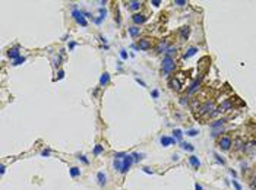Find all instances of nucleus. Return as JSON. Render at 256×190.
<instances>
[{"label":"nucleus","instance_id":"nucleus-9","mask_svg":"<svg viewBox=\"0 0 256 190\" xmlns=\"http://www.w3.org/2000/svg\"><path fill=\"white\" fill-rule=\"evenodd\" d=\"M160 142H161L162 146H170V145H173V143H176V139L174 137H168V136H162Z\"/></svg>","mask_w":256,"mask_h":190},{"label":"nucleus","instance_id":"nucleus-44","mask_svg":"<svg viewBox=\"0 0 256 190\" xmlns=\"http://www.w3.org/2000/svg\"><path fill=\"white\" fill-rule=\"evenodd\" d=\"M75 45H76V42H70V44H69V48H70V50H72V48H73V47H75Z\"/></svg>","mask_w":256,"mask_h":190},{"label":"nucleus","instance_id":"nucleus-5","mask_svg":"<svg viewBox=\"0 0 256 190\" xmlns=\"http://www.w3.org/2000/svg\"><path fill=\"white\" fill-rule=\"evenodd\" d=\"M183 77L184 76H174L173 79L170 81V85L174 91H180L181 86H183Z\"/></svg>","mask_w":256,"mask_h":190},{"label":"nucleus","instance_id":"nucleus-15","mask_svg":"<svg viewBox=\"0 0 256 190\" xmlns=\"http://www.w3.org/2000/svg\"><path fill=\"white\" fill-rule=\"evenodd\" d=\"M97 178H98V184L100 186H104L105 184V181H107V177H105V174H104L103 171H100L98 174H97Z\"/></svg>","mask_w":256,"mask_h":190},{"label":"nucleus","instance_id":"nucleus-19","mask_svg":"<svg viewBox=\"0 0 256 190\" xmlns=\"http://www.w3.org/2000/svg\"><path fill=\"white\" fill-rule=\"evenodd\" d=\"M199 83H201V81H199V79H196V81H195L193 83H192V85L189 86V89H187L189 94H190V92H193V91L196 89V88H199Z\"/></svg>","mask_w":256,"mask_h":190},{"label":"nucleus","instance_id":"nucleus-27","mask_svg":"<svg viewBox=\"0 0 256 190\" xmlns=\"http://www.w3.org/2000/svg\"><path fill=\"white\" fill-rule=\"evenodd\" d=\"M23 62H25V57H19V59H16L12 64H13V66H18V64H22Z\"/></svg>","mask_w":256,"mask_h":190},{"label":"nucleus","instance_id":"nucleus-22","mask_svg":"<svg viewBox=\"0 0 256 190\" xmlns=\"http://www.w3.org/2000/svg\"><path fill=\"white\" fill-rule=\"evenodd\" d=\"M70 176H72V177L81 176V170H79L78 167H72V168H70Z\"/></svg>","mask_w":256,"mask_h":190},{"label":"nucleus","instance_id":"nucleus-2","mask_svg":"<svg viewBox=\"0 0 256 190\" xmlns=\"http://www.w3.org/2000/svg\"><path fill=\"white\" fill-rule=\"evenodd\" d=\"M176 67V63H174V59H171L170 56H166L164 60H162V73L164 75H168L174 70Z\"/></svg>","mask_w":256,"mask_h":190},{"label":"nucleus","instance_id":"nucleus-16","mask_svg":"<svg viewBox=\"0 0 256 190\" xmlns=\"http://www.w3.org/2000/svg\"><path fill=\"white\" fill-rule=\"evenodd\" d=\"M189 162L192 164L195 168H199V167H201V162H199V159L196 158L195 155H190V157H189Z\"/></svg>","mask_w":256,"mask_h":190},{"label":"nucleus","instance_id":"nucleus-43","mask_svg":"<svg viewBox=\"0 0 256 190\" xmlns=\"http://www.w3.org/2000/svg\"><path fill=\"white\" fill-rule=\"evenodd\" d=\"M63 76H64V72H63V70H60V72H59V79H62Z\"/></svg>","mask_w":256,"mask_h":190},{"label":"nucleus","instance_id":"nucleus-1","mask_svg":"<svg viewBox=\"0 0 256 190\" xmlns=\"http://www.w3.org/2000/svg\"><path fill=\"white\" fill-rule=\"evenodd\" d=\"M214 111V102L209 100L203 101L201 105H198V110H196V114L203 117V116H208V114H211Z\"/></svg>","mask_w":256,"mask_h":190},{"label":"nucleus","instance_id":"nucleus-25","mask_svg":"<svg viewBox=\"0 0 256 190\" xmlns=\"http://www.w3.org/2000/svg\"><path fill=\"white\" fill-rule=\"evenodd\" d=\"M173 135H174V139H181V135H183V133H181L180 129H176V130L173 132Z\"/></svg>","mask_w":256,"mask_h":190},{"label":"nucleus","instance_id":"nucleus-39","mask_svg":"<svg viewBox=\"0 0 256 190\" xmlns=\"http://www.w3.org/2000/svg\"><path fill=\"white\" fill-rule=\"evenodd\" d=\"M48 155H50V151H48V149L43 151V157H48Z\"/></svg>","mask_w":256,"mask_h":190},{"label":"nucleus","instance_id":"nucleus-17","mask_svg":"<svg viewBox=\"0 0 256 190\" xmlns=\"http://www.w3.org/2000/svg\"><path fill=\"white\" fill-rule=\"evenodd\" d=\"M108 81H110V75H108L107 72H104V73H103V76L100 77V85H103V86H104V85H107Z\"/></svg>","mask_w":256,"mask_h":190},{"label":"nucleus","instance_id":"nucleus-38","mask_svg":"<svg viewBox=\"0 0 256 190\" xmlns=\"http://www.w3.org/2000/svg\"><path fill=\"white\" fill-rule=\"evenodd\" d=\"M136 81H138V83H141V85H142V86H146V83H145L144 81H141L139 77H136Z\"/></svg>","mask_w":256,"mask_h":190},{"label":"nucleus","instance_id":"nucleus-20","mask_svg":"<svg viewBox=\"0 0 256 190\" xmlns=\"http://www.w3.org/2000/svg\"><path fill=\"white\" fill-rule=\"evenodd\" d=\"M222 123H224V120H217V122L211 123L209 126H211V129H212V130H215L217 127H221V126H222Z\"/></svg>","mask_w":256,"mask_h":190},{"label":"nucleus","instance_id":"nucleus-37","mask_svg":"<svg viewBox=\"0 0 256 190\" xmlns=\"http://www.w3.org/2000/svg\"><path fill=\"white\" fill-rule=\"evenodd\" d=\"M79 159H81V161H84L85 164H89V161H88V159H86L85 157H84V155H81V157H79Z\"/></svg>","mask_w":256,"mask_h":190},{"label":"nucleus","instance_id":"nucleus-24","mask_svg":"<svg viewBox=\"0 0 256 190\" xmlns=\"http://www.w3.org/2000/svg\"><path fill=\"white\" fill-rule=\"evenodd\" d=\"M181 148H183L184 151H193L195 149V146H192L190 143H186V142H183V143H181Z\"/></svg>","mask_w":256,"mask_h":190},{"label":"nucleus","instance_id":"nucleus-32","mask_svg":"<svg viewBox=\"0 0 256 190\" xmlns=\"http://www.w3.org/2000/svg\"><path fill=\"white\" fill-rule=\"evenodd\" d=\"M174 5H177V6H183V5H186V2H184V0H176V2H174Z\"/></svg>","mask_w":256,"mask_h":190},{"label":"nucleus","instance_id":"nucleus-42","mask_svg":"<svg viewBox=\"0 0 256 190\" xmlns=\"http://www.w3.org/2000/svg\"><path fill=\"white\" fill-rule=\"evenodd\" d=\"M252 187L256 189V176H255V178H253V181H252Z\"/></svg>","mask_w":256,"mask_h":190},{"label":"nucleus","instance_id":"nucleus-26","mask_svg":"<svg viewBox=\"0 0 256 190\" xmlns=\"http://www.w3.org/2000/svg\"><path fill=\"white\" fill-rule=\"evenodd\" d=\"M103 151H104L103 146H101V145H97V146H95V149H94V154H95V155H100L101 152H103Z\"/></svg>","mask_w":256,"mask_h":190},{"label":"nucleus","instance_id":"nucleus-41","mask_svg":"<svg viewBox=\"0 0 256 190\" xmlns=\"http://www.w3.org/2000/svg\"><path fill=\"white\" fill-rule=\"evenodd\" d=\"M195 190H202V186L196 183V184H195Z\"/></svg>","mask_w":256,"mask_h":190},{"label":"nucleus","instance_id":"nucleus-18","mask_svg":"<svg viewBox=\"0 0 256 190\" xmlns=\"http://www.w3.org/2000/svg\"><path fill=\"white\" fill-rule=\"evenodd\" d=\"M196 51H198V48H196V47H190V48L187 50V53H184L183 57H184V59H189V57H192L193 54H196Z\"/></svg>","mask_w":256,"mask_h":190},{"label":"nucleus","instance_id":"nucleus-21","mask_svg":"<svg viewBox=\"0 0 256 190\" xmlns=\"http://www.w3.org/2000/svg\"><path fill=\"white\" fill-rule=\"evenodd\" d=\"M114 168H116L117 171L121 172V168H123V161H120V159H114Z\"/></svg>","mask_w":256,"mask_h":190},{"label":"nucleus","instance_id":"nucleus-6","mask_svg":"<svg viewBox=\"0 0 256 190\" xmlns=\"http://www.w3.org/2000/svg\"><path fill=\"white\" fill-rule=\"evenodd\" d=\"M132 162H133L132 155H126L125 158H123V168H121V172H123V174H125V172H127V170L130 168Z\"/></svg>","mask_w":256,"mask_h":190},{"label":"nucleus","instance_id":"nucleus-30","mask_svg":"<svg viewBox=\"0 0 256 190\" xmlns=\"http://www.w3.org/2000/svg\"><path fill=\"white\" fill-rule=\"evenodd\" d=\"M173 53H176V47H168L167 51H166V56H170V54H173Z\"/></svg>","mask_w":256,"mask_h":190},{"label":"nucleus","instance_id":"nucleus-36","mask_svg":"<svg viewBox=\"0 0 256 190\" xmlns=\"http://www.w3.org/2000/svg\"><path fill=\"white\" fill-rule=\"evenodd\" d=\"M214 157H217V161H218V162H221V164H224V162H225L224 159H222V158H220V157H218L217 154H214Z\"/></svg>","mask_w":256,"mask_h":190},{"label":"nucleus","instance_id":"nucleus-8","mask_svg":"<svg viewBox=\"0 0 256 190\" xmlns=\"http://www.w3.org/2000/svg\"><path fill=\"white\" fill-rule=\"evenodd\" d=\"M132 19H133V22H135L136 25H141V23H144L145 21H146V16L142 15V13H135L132 16Z\"/></svg>","mask_w":256,"mask_h":190},{"label":"nucleus","instance_id":"nucleus-31","mask_svg":"<svg viewBox=\"0 0 256 190\" xmlns=\"http://www.w3.org/2000/svg\"><path fill=\"white\" fill-rule=\"evenodd\" d=\"M132 158L135 159V161H139V159L142 158V155H139V154H136L135 152V154H132Z\"/></svg>","mask_w":256,"mask_h":190},{"label":"nucleus","instance_id":"nucleus-13","mask_svg":"<svg viewBox=\"0 0 256 190\" xmlns=\"http://www.w3.org/2000/svg\"><path fill=\"white\" fill-rule=\"evenodd\" d=\"M231 108H233V102H231V101H224V102L220 105L218 110H220V111H228V110H231Z\"/></svg>","mask_w":256,"mask_h":190},{"label":"nucleus","instance_id":"nucleus-12","mask_svg":"<svg viewBox=\"0 0 256 190\" xmlns=\"http://www.w3.org/2000/svg\"><path fill=\"white\" fill-rule=\"evenodd\" d=\"M189 32H190V28L189 27H181L180 28V38L181 40H187Z\"/></svg>","mask_w":256,"mask_h":190},{"label":"nucleus","instance_id":"nucleus-33","mask_svg":"<svg viewBox=\"0 0 256 190\" xmlns=\"http://www.w3.org/2000/svg\"><path fill=\"white\" fill-rule=\"evenodd\" d=\"M233 186H234V187H236V190H242V186L238 184V183H237V181H236V180H233Z\"/></svg>","mask_w":256,"mask_h":190},{"label":"nucleus","instance_id":"nucleus-23","mask_svg":"<svg viewBox=\"0 0 256 190\" xmlns=\"http://www.w3.org/2000/svg\"><path fill=\"white\" fill-rule=\"evenodd\" d=\"M129 7H130L132 10H138L141 7V2H130V3H129Z\"/></svg>","mask_w":256,"mask_h":190},{"label":"nucleus","instance_id":"nucleus-7","mask_svg":"<svg viewBox=\"0 0 256 190\" xmlns=\"http://www.w3.org/2000/svg\"><path fill=\"white\" fill-rule=\"evenodd\" d=\"M138 48L139 50H149L151 48V40L149 38H142V40L138 41Z\"/></svg>","mask_w":256,"mask_h":190},{"label":"nucleus","instance_id":"nucleus-3","mask_svg":"<svg viewBox=\"0 0 256 190\" xmlns=\"http://www.w3.org/2000/svg\"><path fill=\"white\" fill-rule=\"evenodd\" d=\"M231 145H233V140H231L230 136H222V137L218 140V146H220L222 151H228L230 148H231Z\"/></svg>","mask_w":256,"mask_h":190},{"label":"nucleus","instance_id":"nucleus-29","mask_svg":"<svg viewBox=\"0 0 256 190\" xmlns=\"http://www.w3.org/2000/svg\"><path fill=\"white\" fill-rule=\"evenodd\" d=\"M100 19H105V15H107V10L105 9H103V7H100Z\"/></svg>","mask_w":256,"mask_h":190},{"label":"nucleus","instance_id":"nucleus-10","mask_svg":"<svg viewBox=\"0 0 256 190\" xmlns=\"http://www.w3.org/2000/svg\"><path fill=\"white\" fill-rule=\"evenodd\" d=\"M207 62H209V59H208V57H203V59L201 60V62H199V64H198L199 70H201V72H202V73L205 72V70H207V67H208V66H209V64H208Z\"/></svg>","mask_w":256,"mask_h":190},{"label":"nucleus","instance_id":"nucleus-35","mask_svg":"<svg viewBox=\"0 0 256 190\" xmlns=\"http://www.w3.org/2000/svg\"><path fill=\"white\" fill-rule=\"evenodd\" d=\"M151 95H152V98H158V91L154 89L152 92H151Z\"/></svg>","mask_w":256,"mask_h":190},{"label":"nucleus","instance_id":"nucleus-28","mask_svg":"<svg viewBox=\"0 0 256 190\" xmlns=\"http://www.w3.org/2000/svg\"><path fill=\"white\" fill-rule=\"evenodd\" d=\"M198 133H199V132H198V130H195V129H190V130L186 132V135H187V136H196Z\"/></svg>","mask_w":256,"mask_h":190},{"label":"nucleus","instance_id":"nucleus-4","mask_svg":"<svg viewBox=\"0 0 256 190\" xmlns=\"http://www.w3.org/2000/svg\"><path fill=\"white\" fill-rule=\"evenodd\" d=\"M72 16L76 19V22L79 23V25H82V27H86V25H88V22H86V19H85V16H84V13H82L81 10H78L76 7L73 9Z\"/></svg>","mask_w":256,"mask_h":190},{"label":"nucleus","instance_id":"nucleus-11","mask_svg":"<svg viewBox=\"0 0 256 190\" xmlns=\"http://www.w3.org/2000/svg\"><path fill=\"white\" fill-rule=\"evenodd\" d=\"M7 56H9L13 62L16 59H19V57H21V56H19V50H18V48H10V50L7 51Z\"/></svg>","mask_w":256,"mask_h":190},{"label":"nucleus","instance_id":"nucleus-40","mask_svg":"<svg viewBox=\"0 0 256 190\" xmlns=\"http://www.w3.org/2000/svg\"><path fill=\"white\" fill-rule=\"evenodd\" d=\"M151 5H154V6H158V5H160V0H152V2H151Z\"/></svg>","mask_w":256,"mask_h":190},{"label":"nucleus","instance_id":"nucleus-14","mask_svg":"<svg viewBox=\"0 0 256 190\" xmlns=\"http://www.w3.org/2000/svg\"><path fill=\"white\" fill-rule=\"evenodd\" d=\"M127 31H129V34H130V37H133V38H136V37L139 35V32H141V28H138V27H130V28H127Z\"/></svg>","mask_w":256,"mask_h":190},{"label":"nucleus","instance_id":"nucleus-34","mask_svg":"<svg viewBox=\"0 0 256 190\" xmlns=\"http://www.w3.org/2000/svg\"><path fill=\"white\" fill-rule=\"evenodd\" d=\"M120 56H121V59H127V53H126V50H120Z\"/></svg>","mask_w":256,"mask_h":190}]
</instances>
